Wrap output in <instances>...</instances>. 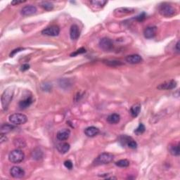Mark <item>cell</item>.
<instances>
[{
	"instance_id": "obj_1",
	"label": "cell",
	"mask_w": 180,
	"mask_h": 180,
	"mask_svg": "<svg viewBox=\"0 0 180 180\" xmlns=\"http://www.w3.org/2000/svg\"><path fill=\"white\" fill-rule=\"evenodd\" d=\"M159 13L160 15L166 18L172 17L177 14V10L175 7H173L171 5L168 3H162L159 5L158 7Z\"/></svg>"
},
{
	"instance_id": "obj_2",
	"label": "cell",
	"mask_w": 180,
	"mask_h": 180,
	"mask_svg": "<svg viewBox=\"0 0 180 180\" xmlns=\"http://www.w3.org/2000/svg\"><path fill=\"white\" fill-rule=\"evenodd\" d=\"M113 159H114V155L111 154V153H103L97 157L94 163L96 165L108 164V163L112 162Z\"/></svg>"
},
{
	"instance_id": "obj_3",
	"label": "cell",
	"mask_w": 180,
	"mask_h": 180,
	"mask_svg": "<svg viewBox=\"0 0 180 180\" xmlns=\"http://www.w3.org/2000/svg\"><path fill=\"white\" fill-rule=\"evenodd\" d=\"M25 158L24 153L20 149H16L12 151L9 154V160L10 162L14 164L21 163Z\"/></svg>"
},
{
	"instance_id": "obj_4",
	"label": "cell",
	"mask_w": 180,
	"mask_h": 180,
	"mask_svg": "<svg viewBox=\"0 0 180 180\" xmlns=\"http://www.w3.org/2000/svg\"><path fill=\"white\" fill-rule=\"evenodd\" d=\"M9 122L13 125H23L28 121V117L23 113H14L9 117Z\"/></svg>"
},
{
	"instance_id": "obj_5",
	"label": "cell",
	"mask_w": 180,
	"mask_h": 180,
	"mask_svg": "<svg viewBox=\"0 0 180 180\" xmlns=\"http://www.w3.org/2000/svg\"><path fill=\"white\" fill-rule=\"evenodd\" d=\"M14 96V90L11 88H8L3 92L2 95V105L4 109H7L8 105L12 100Z\"/></svg>"
},
{
	"instance_id": "obj_6",
	"label": "cell",
	"mask_w": 180,
	"mask_h": 180,
	"mask_svg": "<svg viewBox=\"0 0 180 180\" xmlns=\"http://www.w3.org/2000/svg\"><path fill=\"white\" fill-rule=\"evenodd\" d=\"M60 33V28L58 26L53 25V26H51L49 27H47V28L44 29L42 31V34L44 35H47V36H51V37H56L58 36Z\"/></svg>"
},
{
	"instance_id": "obj_7",
	"label": "cell",
	"mask_w": 180,
	"mask_h": 180,
	"mask_svg": "<svg viewBox=\"0 0 180 180\" xmlns=\"http://www.w3.org/2000/svg\"><path fill=\"white\" fill-rule=\"evenodd\" d=\"M99 46L105 51H110L113 49V43L109 38H102L99 41Z\"/></svg>"
},
{
	"instance_id": "obj_8",
	"label": "cell",
	"mask_w": 180,
	"mask_h": 180,
	"mask_svg": "<svg viewBox=\"0 0 180 180\" xmlns=\"http://www.w3.org/2000/svg\"><path fill=\"white\" fill-rule=\"evenodd\" d=\"M176 87H177V82L175 80H170L160 84L157 87V89L159 90H169L175 89Z\"/></svg>"
},
{
	"instance_id": "obj_9",
	"label": "cell",
	"mask_w": 180,
	"mask_h": 180,
	"mask_svg": "<svg viewBox=\"0 0 180 180\" xmlns=\"http://www.w3.org/2000/svg\"><path fill=\"white\" fill-rule=\"evenodd\" d=\"M10 175L14 178L20 179V178L23 177L25 176V171L21 167L18 166H14L10 169Z\"/></svg>"
},
{
	"instance_id": "obj_10",
	"label": "cell",
	"mask_w": 180,
	"mask_h": 180,
	"mask_svg": "<svg viewBox=\"0 0 180 180\" xmlns=\"http://www.w3.org/2000/svg\"><path fill=\"white\" fill-rule=\"evenodd\" d=\"M157 28L155 26H148L144 30V35L146 38L151 39L156 36Z\"/></svg>"
},
{
	"instance_id": "obj_11",
	"label": "cell",
	"mask_w": 180,
	"mask_h": 180,
	"mask_svg": "<svg viewBox=\"0 0 180 180\" xmlns=\"http://www.w3.org/2000/svg\"><path fill=\"white\" fill-rule=\"evenodd\" d=\"M37 8L32 5H27L26 7H23L21 9V14L24 16H32L33 14H36Z\"/></svg>"
},
{
	"instance_id": "obj_12",
	"label": "cell",
	"mask_w": 180,
	"mask_h": 180,
	"mask_svg": "<svg viewBox=\"0 0 180 180\" xmlns=\"http://www.w3.org/2000/svg\"><path fill=\"white\" fill-rule=\"evenodd\" d=\"M80 29L78 25L73 24V26L70 27V37L71 40H76L79 38L80 37Z\"/></svg>"
},
{
	"instance_id": "obj_13",
	"label": "cell",
	"mask_w": 180,
	"mask_h": 180,
	"mask_svg": "<svg viewBox=\"0 0 180 180\" xmlns=\"http://www.w3.org/2000/svg\"><path fill=\"white\" fill-rule=\"evenodd\" d=\"M70 130L68 129H63L59 130L56 134V137L59 141H66L70 137Z\"/></svg>"
},
{
	"instance_id": "obj_14",
	"label": "cell",
	"mask_w": 180,
	"mask_h": 180,
	"mask_svg": "<svg viewBox=\"0 0 180 180\" xmlns=\"http://www.w3.org/2000/svg\"><path fill=\"white\" fill-rule=\"evenodd\" d=\"M143 61L141 56L138 54H132L129 55L126 57V61L130 64H137L142 63Z\"/></svg>"
},
{
	"instance_id": "obj_15",
	"label": "cell",
	"mask_w": 180,
	"mask_h": 180,
	"mask_svg": "<svg viewBox=\"0 0 180 180\" xmlns=\"http://www.w3.org/2000/svg\"><path fill=\"white\" fill-rule=\"evenodd\" d=\"M99 133V130L94 126H91L84 130V134L89 137H94Z\"/></svg>"
},
{
	"instance_id": "obj_16",
	"label": "cell",
	"mask_w": 180,
	"mask_h": 180,
	"mask_svg": "<svg viewBox=\"0 0 180 180\" xmlns=\"http://www.w3.org/2000/svg\"><path fill=\"white\" fill-rule=\"evenodd\" d=\"M56 148H57V150L59 151V152L60 153V154H65L68 151L70 150V146L68 143L62 142V143H60V144H57Z\"/></svg>"
},
{
	"instance_id": "obj_17",
	"label": "cell",
	"mask_w": 180,
	"mask_h": 180,
	"mask_svg": "<svg viewBox=\"0 0 180 180\" xmlns=\"http://www.w3.org/2000/svg\"><path fill=\"white\" fill-rule=\"evenodd\" d=\"M33 102V99L32 96H28L27 98L23 99V100L20 101L19 102V107L21 109H26L27 108H28L30 105L32 104Z\"/></svg>"
},
{
	"instance_id": "obj_18",
	"label": "cell",
	"mask_w": 180,
	"mask_h": 180,
	"mask_svg": "<svg viewBox=\"0 0 180 180\" xmlns=\"http://www.w3.org/2000/svg\"><path fill=\"white\" fill-rule=\"evenodd\" d=\"M121 120V116L117 113H112V114L109 115L107 117L108 123L110 124H117L120 122Z\"/></svg>"
},
{
	"instance_id": "obj_19",
	"label": "cell",
	"mask_w": 180,
	"mask_h": 180,
	"mask_svg": "<svg viewBox=\"0 0 180 180\" xmlns=\"http://www.w3.org/2000/svg\"><path fill=\"white\" fill-rule=\"evenodd\" d=\"M141 111V105L139 103H136L132 105L130 108V114L133 117H137Z\"/></svg>"
},
{
	"instance_id": "obj_20",
	"label": "cell",
	"mask_w": 180,
	"mask_h": 180,
	"mask_svg": "<svg viewBox=\"0 0 180 180\" xmlns=\"http://www.w3.org/2000/svg\"><path fill=\"white\" fill-rule=\"evenodd\" d=\"M169 151L172 156H179V144H173V145H170L168 148Z\"/></svg>"
},
{
	"instance_id": "obj_21",
	"label": "cell",
	"mask_w": 180,
	"mask_h": 180,
	"mask_svg": "<svg viewBox=\"0 0 180 180\" xmlns=\"http://www.w3.org/2000/svg\"><path fill=\"white\" fill-rule=\"evenodd\" d=\"M14 126L11 125V124H8V123H5L1 126V129H0V131H1V134H7L9 133V132H11L12 130L14 129Z\"/></svg>"
},
{
	"instance_id": "obj_22",
	"label": "cell",
	"mask_w": 180,
	"mask_h": 180,
	"mask_svg": "<svg viewBox=\"0 0 180 180\" xmlns=\"http://www.w3.org/2000/svg\"><path fill=\"white\" fill-rule=\"evenodd\" d=\"M32 157L33 159H35V160H40V159L42 158L43 154H42V151H40V149L34 150L32 152Z\"/></svg>"
},
{
	"instance_id": "obj_23",
	"label": "cell",
	"mask_w": 180,
	"mask_h": 180,
	"mask_svg": "<svg viewBox=\"0 0 180 180\" xmlns=\"http://www.w3.org/2000/svg\"><path fill=\"white\" fill-rule=\"evenodd\" d=\"M41 7L46 11H51L53 9V5L49 2H42L41 3Z\"/></svg>"
},
{
	"instance_id": "obj_24",
	"label": "cell",
	"mask_w": 180,
	"mask_h": 180,
	"mask_svg": "<svg viewBox=\"0 0 180 180\" xmlns=\"http://www.w3.org/2000/svg\"><path fill=\"white\" fill-rule=\"evenodd\" d=\"M115 165L120 167H127L130 165V161L123 159V160H120L115 163Z\"/></svg>"
},
{
	"instance_id": "obj_25",
	"label": "cell",
	"mask_w": 180,
	"mask_h": 180,
	"mask_svg": "<svg viewBox=\"0 0 180 180\" xmlns=\"http://www.w3.org/2000/svg\"><path fill=\"white\" fill-rule=\"evenodd\" d=\"M145 126L143 125L142 123H139L138 127L134 130V133H135L136 135H140V134H143L145 132Z\"/></svg>"
},
{
	"instance_id": "obj_26",
	"label": "cell",
	"mask_w": 180,
	"mask_h": 180,
	"mask_svg": "<svg viewBox=\"0 0 180 180\" xmlns=\"http://www.w3.org/2000/svg\"><path fill=\"white\" fill-rule=\"evenodd\" d=\"M14 145H15L17 148H23L26 146V142L25 141L20 139H17L16 141H14Z\"/></svg>"
},
{
	"instance_id": "obj_27",
	"label": "cell",
	"mask_w": 180,
	"mask_h": 180,
	"mask_svg": "<svg viewBox=\"0 0 180 180\" xmlns=\"http://www.w3.org/2000/svg\"><path fill=\"white\" fill-rule=\"evenodd\" d=\"M91 4L94 5V6H98L99 7H103L108 3L107 1H103V0H99V1H91Z\"/></svg>"
},
{
	"instance_id": "obj_28",
	"label": "cell",
	"mask_w": 180,
	"mask_h": 180,
	"mask_svg": "<svg viewBox=\"0 0 180 180\" xmlns=\"http://www.w3.org/2000/svg\"><path fill=\"white\" fill-rule=\"evenodd\" d=\"M127 146L130 148H132V149H135V148H137V143H136L135 141L131 139L129 142H127Z\"/></svg>"
},
{
	"instance_id": "obj_29",
	"label": "cell",
	"mask_w": 180,
	"mask_h": 180,
	"mask_svg": "<svg viewBox=\"0 0 180 180\" xmlns=\"http://www.w3.org/2000/svg\"><path fill=\"white\" fill-rule=\"evenodd\" d=\"M106 62L107 65L108 66H120V65H122V63L121 61H105Z\"/></svg>"
},
{
	"instance_id": "obj_30",
	"label": "cell",
	"mask_w": 180,
	"mask_h": 180,
	"mask_svg": "<svg viewBox=\"0 0 180 180\" xmlns=\"http://www.w3.org/2000/svg\"><path fill=\"white\" fill-rule=\"evenodd\" d=\"M85 52H86L85 49H84V48H80L79 49H78V50L76 51H75L74 53H72L71 54H70V56H77L78 54H81V53H85Z\"/></svg>"
},
{
	"instance_id": "obj_31",
	"label": "cell",
	"mask_w": 180,
	"mask_h": 180,
	"mask_svg": "<svg viewBox=\"0 0 180 180\" xmlns=\"http://www.w3.org/2000/svg\"><path fill=\"white\" fill-rule=\"evenodd\" d=\"M146 17V14L145 13H144V12H143V13H142L141 14H139V16H136V19L139 22H142L144 19H145Z\"/></svg>"
},
{
	"instance_id": "obj_32",
	"label": "cell",
	"mask_w": 180,
	"mask_h": 180,
	"mask_svg": "<svg viewBox=\"0 0 180 180\" xmlns=\"http://www.w3.org/2000/svg\"><path fill=\"white\" fill-rule=\"evenodd\" d=\"M117 11H119V13L129 14V13H130V12H131V11H133V9H127V8H120V9H117Z\"/></svg>"
},
{
	"instance_id": "obj_33",
	"label": "cell",
	"mask_w": 180,
	"mask_h": 180,
	"mask_svg": "<svg viewBox=\"0 0 180 180\" xmlns=\"http://www.w3.org/2000/svg\"><path fill=\"white\" fill-rule=\"evenodd\" d=\"M64 165H65V167L68 169H72L73 167V163H72L70 160L65 161V162H64Z\"/></svg>"
},
{
	"instance_id": "obj_34",
	"label": "cell",
	"mask_w": 180,
	"mask_h": 180,
	"mask_svg": "<svg viewBox=\"0 0 180 180\" xmlns=\"http://www.w3.org/2000/svg\"><path fill=\"white\" fill-rule=\"evenodd\" d=\"M7 137L6 136L5 134H1V136H0V141H1V143H3L4 142H7Z\"/></svg>"
},
{
	"instance_id": "obj_35",
	"label": "cell",
	"mask_w": 180,
	"mask_h": 180,
	"mask_svg": "<svg viewBox=\"0 0 180 180\" xmlns=\"http://www.w3.org/2000/svg\"><path fill=\"white\" fill-rule=\"evenodd\" d=\"M23 48H18V49H15V50H14V51H12V52L10 53V56H13L14 55H15V53H16V52H19L20 51H21V50H23Z\"/></svg>"
},
{
	"instance_id": "obj_36",
	"label": "cell",
	"mask_w": 180,
	"mask_h": 180,
	"mask_svg": "<svg viewBox=\"0 0 180 180\" xmlns=\"http://www.w3.org/2000/svg\"><path fill=\"white\" fill-rule=\"evenodd\" d=\"M30 68V66L28 64H24L21 66V70L22 71H26V70H28Z\"/></svg>"
},
{
	"instance_id": "obj_37",
	"label": "cell",
	"mask_w": 180,
	"mask_h": 180,
	"mask_svg": "<svg viewBox=\"0 0 180 180\" xmlns=\"http://www.w3.org/2000/svg\"><path fill=\"white\" fill-rule=\"evenodd\" d=\"M175 51L177 53H179V41H178V42H177V44H176V45H175Z\"/></svg>"
},
{
	"instance_id": "obj_38",
	"label": "cell",
	"mask_w": 180,
	"mask_h": 180,
	"mask_svg": "<svg viewBox=\"0 0 180 180\" xmlns=\"http://www.w3.org/2000/svg\"><path fill=\"white\" fill-rule=\"evenodd\" d=\"M23 2H26V1H13V2H11V5H18V4H21Z\"/></svg>"
}]
</instances>
